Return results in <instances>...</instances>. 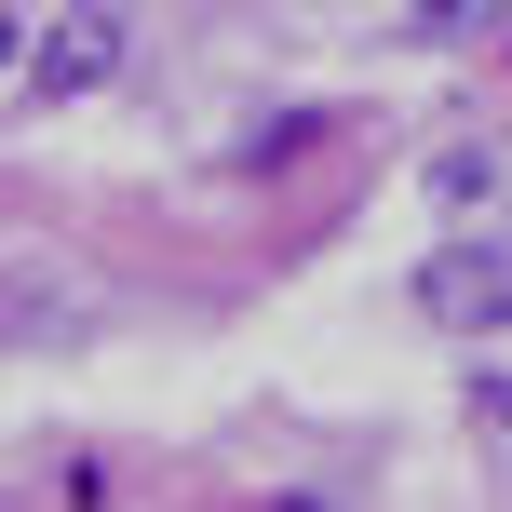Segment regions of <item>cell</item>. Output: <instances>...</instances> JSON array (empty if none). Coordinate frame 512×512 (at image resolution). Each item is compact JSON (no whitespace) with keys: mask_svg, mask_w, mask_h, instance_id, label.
Returning a JSON list of instances; mask_svg holds the SVG:
<instances>
[{"mask_svg":"<svg viewBox=\"0 0 512 512\" xmlns=\"http://www.w3.org/2000/svg\"><path fill=\"white\" fill-rule=\"evenodd\" d=\"M418 310L432 324H512V243H445L418 270Z\"/></svg>","mask_w":512,"mask_h":512,"instance_id":"cell-1","label":"cell"},{"mask_svg":"<svg viewBox=\"0 0 512 512\" xmlns=\"http://www.w3.org/2000/svg\"><path fill=\"white\" fill-rule=\"evenodd\" d=\"M108 54H122V27H108V14L54 27V54H27V95H81V81H108Z\"/></svg>","mask_w":512,"mask_h":512,"instance_id":"cell-2","label":"cell"},{"mask_svg":"<svg viewBox=\"0 0 512 512\" xmlns=\"http://www.w3.org/2000/svg\"><path fill=\"white\" fill-rule=\"evenodd\" d=\"M512 27V0H405V41H486Z\"/></svg>","mask_w":512,"mask_h":512,"instance_id":"cell-3","label":"cell"},{"mask_svg":"<svg viewBox=\"0 0 512 512\" xmlns=\"http://www.w3.org/2000/svg\"><path fill=\"white\" fill-rule=\"evenodd\" d=\"M324 135H337V108H283L270 135H243V162H297V149H324Z\"/></svg>","mask_w":512,"mask_h":512,"instance_id":"cell-4","label":"cell"}]
</instances>
